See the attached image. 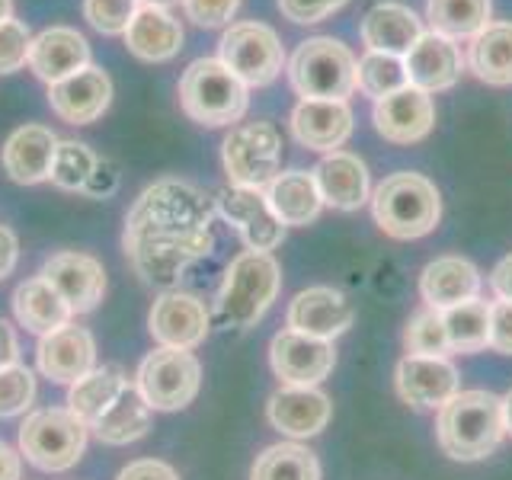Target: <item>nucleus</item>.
Segmentation results:
<instances>
[{
	"mask_svg": "<svg viewBox=\"0 0 512 480\" xmlns=\"http://www.w3.org/2000/svg\"><path fill=\"white\" fill-rule=\"evenodd\" d=\"M263 192L285 228H308L324 208L311 170H285Z\"/></svg>",
	"mask_w": 512,
	"mask_h": 480,
	"instance_id": "c85d7f7f",
	"label": "nucleus"
},
{
	"mask_svg": "<svg viewBox=\"0 0 512 480\" xmlns=\"http://www.w3.org/2000/svg\"><path fill=\"white\" fill-rule=\"evenodd\" d=\"M87 426L68 407H45L29 413L20 426V455L32 468L61 474L71 471L87 448Z\"/></svg>",
	"mask_w": 512,
	"mask_h": 480,
	"instance_id": "0eeeda50",
	"label": "nucleus"
},
{
	"mask_svg": "<svg viewBox=\"0 0 512 480\" xmlns=\"http://www.w3.org/2000/svg\"><path fill=\"white\" fill-rule=\"evenodd\" d=\"M32 400H36V375L20 362L0 368V420L26 413Z\"/></svg>",
	"mask_w": 512,
	"mask_h": 480,
	"instance_id": "ea45409f",
	"label": "nucleus"
},
{
	"mask_svg": "<svg viewBox=\"0 0 512 480\" xmlns=\"http://www.w3.org/2000/svg\"><path fill=\"white\" fill-rule=\"evenodd\" d=\"M221 164L231 186L266 189L279 176L282 135L272 122H237L221 144Z\"/></svg>",
	"mask_w": 512,
	"mask_h": 480,
	"instance_id": "6e6552de",
	"label": "nucleus"
},
{
	"mask_svg": "<svg viewBox=\"0 0 512 480\" xmlns=\"http://www.w3.org/2000/svg\"><path fill=\"white\" fill-rule=\"evenodd\" d=\"M13 314L29 333H36V336H48L61 327H68L71 317H74L71 304L64 301L42 276H32L16 288L13 292Z\"/></svg>",
	"mask_w": 512,
	"mask_h": 480,
	"instance_id": "c756f323",
	"label": "nucleus"
},
{
	"mask_svg": "<svg viewBox=\"0 0 512 480\" xmlns=\"http://www.w3.org/2000/svg\"><path fill=\"white\" fill-rule=\"evenodd\" d=\"M116 480H180V474H176L167 461L138 458V461H132V464H125Z\"/></svg>",
	"mask_w": 512,
	"mask_h": 480,
	"instance_id": "49530a36",
	"label": "nucleus"
},
{
	"mask_svg": "<svg viewBox=\"0 0 512 480\" xmlns=\"http://www.w3.org/2000/svg\"><path fill=\"white\" fill-rule=\"evenodd\" d=\"M448 349L452 352H480L490 346V304L471 298L464 304L442 311Z\"/></svg>",
	"mask_w": 512,
	"mask_h": 480,
	"instance_id": "c9c22d12",
	"label": "nucleus"
},
{
	"mask_svg": "<svg viewBox=\"0 0 512 480\" xmlns=\"http://www.w3.org/2000/svg\"><path fill=\"white\" fill-rule=\"evenodd\" d=\"M250 480H320V461L298 442L269 445L256 455Z\"/></svg>",
	"mask_w": 512,
	"mask_h": 480,
	"instance_id": "f704fd0d",
	"label": "nucleus"
},
{
	"mask_svg": "<svg viewBox=\"0 0 512 480\" xmlns=\"http://www.w3.org/2000/svg\"><path fill=\"white\" fill-rule=\"evenodd\" d=\"M407 84H410V80H407L404 58L384 55V52H365L359 58L356 90H362L365 96H372V100H381V96L404 90Z\"/></svg>",
	"mask_w": 512,
	"mask_h": 480,
	"instance_id": "e433bc0d",
	"label": "nucleus"
},
{
	"mask_svg": "<svg viewBox=\"0 0 512 480\" xmlns=\"http://www.w3.org/2000/svg\"><path fill=\"white\" fill-rule=\"evenodd\" d=\"M436 125V106L426 90L404 87L375 100V128L391 144H416Z\"/></svg>",
	"mask_w": 512,
	"mask_h": 480,
	"instance_id": "a211bd4d",
	"label": "nucleus"
},
{
	"mask_svg": "<svg viewBox=\"0 0 512 480\" xmlns=\"http://www.w3.org/2000/svg\"><path fill=\"white\" fill-rule=\"evenodd\" d=\"M29 48H32V32L23 20H4L0 23V74L20 71L29 64Z\"/></svg>",
	"mask_w": 512,
	"mask_h": 480,
	"instance_id": "79ce46f5",
	"label": "nucleus"
},
{
	"mask_svg": "<svg viewBox=\"0 0 512 480\" xmlns=\"http://www.w3.org/2000/svg\"><path fill=\"white\" fill-rule=\"evenodd\" d=\"M125 48L135 58L151 61V64L170 61L180 55V48H183V26L167 7L141 4L132 26L125 29Z\"/></svg>",
	"mask_w": 512,
	"mask_h": 480,
	"instance_id": "bb28decb",
	"label": "nucleus"
},
{
	"mask_svg": "<svg viewBox=\"0 0 512 480\" xmlns=\"http://www.w3.org/2000/svg\"><path fill=\"white\" fill-rule=\"evenodd\" d=\"M23 471V458L16 448H10L7 442H0V480H20Z\"/></svg>",
	"mask_w": 512,
	"mask_h": 480,
	"instance_id": "603ef678",
	"label": "nucleus"
},
{
	"mask_svg": "<svg viewBox=\"0 0 512 480\" xmlns=\"http://www.w3.org/2000/svg\"><path fill=\"white\" fill-rule=\"evenodd\" d=\"M493 0H426V20L429 32L461 42L474 39L490 26Z\"/></svg>",
	"mask_w": 512,
	"mask_h": 480,
	"instance_id": "72a5a7b5",
	"label": "nucleus"
},
{
	"mask_svg": "<svg viewBox=\"0 0 512 480\" xmlns=\"http://www.w3.org/2000/svg\"><path fill=\"white\" fill-rule=\"evenodd\" d=\"M404 68L410 87L426 90L432 96L458 84V77L464 71V55L458 42L439 36V32H423V39L404 58Z\"/></svg>",
	"mask_w": 512,
	"mask_h": 480,
	"instance_id": "b1692460",
	"label": "nucleus"
},
{
	"mask_svg": "<svg viewBox=\"0 0 512 480\" xmlns=\"http://www.w3.org/2000/svg\"><path fill=\"white\" fill-rule=\"evenodd\" d=\"M141 4H157V7H167V4H176V0H141ZM183 4V0H180Z\"/></svg>",
	"mask_w": 512,
	"mask_h": 480,
	"instance_id": "6e6d98bb",
	"label": "nucleus"
},
{
	"mask_svg": "<svg viewBox=\"0 0 512 480\" xmlns=\"http://www.w3.org/2000/svg\"><path fill=\"white\" fill-rule=\"evenodd\" d=\"M58 135L45 125H20L13 128L10 138L0 148V164L13 183L36 186L45 183L52 173V160L58 151Z\"/></svg>",
	"mask_w": 512,
	"mask_h": 480,
	"instance_id": "412c9836",
	"label": "nucleus"
},
{
	"mask_svg": "<svg viewBox=\"0 0 512 480\" xmlns=\"http://www.w3.org/2000/svg\"><path fill=\"white\" fill-rule=\"evenodd\" d=\"M151 413L154 410L148 407V400L141 397V391L135 384H128L90 429H93V436L106 445H128V442H138L148 436Z\"/></svg>",
	"mask_w": 512,
	"mask_h": 480,
	"instance_id": "7c9ffc66",
	"label": "nucleus"
},
{
	"mask_svg": "<svg viewBox=\"0 0 512 480\" xmlns=\"http://www.w3.org/2000/svg\"><path fill=\"white\" fill-rule=\"evenodd\" d=\"M269 365L292 388H317L333 372L336 352L330 340H317V336L285 327L269 343Z\"/></svg>",
	"mask_w": 512,
	"mask_h": 480,
	"instance_id": "9b49d317",
	"label": "nucleus"
},
{
	"mask_svg": "<svg viewBox=\"0 0 512 480\" xmlns=\"http://www.w3.org/2000/svg\"><path fill=\"white\" fill-rule=\"evenodd\" d=\"M503 423H506V432H512V391L503 397Z\"/></svg>",
	"mask_w": 512,
	"mask_h": 480,
	"instance_id": "864d4df0",
	"label": "nucleus"
},
{
	"mask_svg": "<svg viewBox=\"0 0 512 480\" xmlns=\"http://www.w3.org/2000/svg\"><path fill=\"white\" fill-rule=\"evenodd\" d=\"M471 71L490 87L512 84V23H490L468 48Z\"/></svg>",
	"mask_w": 512,
	"mask_h": 480,
	"instance_id": "473e14b6",
	"label": "nucleus"
},
{
	"mask_svg": "<svg viewBox=\"0 0 512 480\" xmlns=\"http://www.w3.org/2000/svg\"><path fill=\"white\" fill-rule=\"evenodd\" d=\"M20 362V340H16V330L10 327V320L0 317V368Z\"/></svg>",
	"mask_w": 512,
	"mask_h": 480,
	"instance_id": "8fccbe9b",
	"label": "nucleus"
},
{
	"mask_svg": "<svg viewBox=\"0 0 512 480\" xmlns=\"http://www.w3.org/2000/svg\"><path fill=\"white\" fill-rule=\"evenodd\" d=\"M16 260H20V240H16V234L10 228L0 224V282L13 272Z\"/></svg>",
	"mask_w": 512,
	"mask_h": 480,
	"instance_id": "09e8293b",
	"label": "nucleus"
},
{
	"mask_svg": "<svg viewBox=\"0 0 512 480\" xmlns=\"http://www.w3.org/2000/svg\"><path fill=\"white\" fill-rule=\"evenodd\" d=\"M352 314H356L352 311V301L343 292H336L330 285H314L292 298L285 320H288V330H298V333L333 343L336 336L349 330Z\"/></svg>",
	"mask_w": 512,
	"mask_h": 480,
	"instance_id": "6ab92c4d",
	"label": "nucleus"
},
{
	"mask_svg": "<svg viewBox=\"0 0 512 480\" xmlns=\"http://www.w3.org/2000/svg\"><path fill=\"white\" fill-rule=\"evenodd\" d=\"M490 346L503 356H512V301L490 304Z\"/></svg>",
	"mask_w": 512,
	"mask_h": 480,
	"instance_id": "a18cd8bd",
	"label": "nucleus"
},
{
	"mask_svg": "<svg viewBox=\"0 0 512 480\" xmlns=\"http://www.w3.org/2000/svg\"><path fill=\"white\" fill-rule=\"evenodd\" d=\"M503 436V397L490 391H458L445 407H439L436 439L448 458L480 461L496 452Z\"/></svg>",
	"mask_w": 512,
	"mask_h": 480,
	"instance_id": "f03ea898",
	"label": "nucleus"
},
{
	"mask_svg": "<svg viewBox=\"0 0 512 480\" xmlns=\"http://www.w3.org/2000/svg\"><path fill=\"white\" fill-rule=\"evenodd\" d=\"M218 205L186 180H157L125 215L122 247L141 282L170 288L215 247L212 221Z\"/></svg>",
	"mask_w": 512,
	"mask_h": 480,
	"instance_id": "f257e3e1",
	"label": "nucleus"
},
{
	"mask_svg": "<svg viewBox=\"0 0 512 480\" xmlns=\"http://www.w3.org/2000/svg\"><path fill=\"white\" fill-rule=\"evenodd\" d=\"M141 0H84V20L103 36H125Z\"/></svg>",
	"mask_w": 512,
	"mask_h": 480,
	"instance_id": "a19ab883",
	"label": "nucleus"
},
{
	"mask_svg": "<svg viewBox=\"0 0 512 480\" xmlns=\"http://www.w3.org/2000/svg\"><path fill=\"white\" fill-rule=\"evenodd\" d=\"M420 295L426 308L448 311L455 304H464L480 295V272L464 256H439V260L426 263L420 276Z\"/></svg>",
	"mask_w": 512,
	"mask_h": 480,
	"instance_id": "cd10ccee",
	"label": "nucleus"
},
{
	"mask_svg": "<svg viewBox=\"0 0 512 480\" xmlns=\"http://www.w3.org/2000/svg\"><path fill=\"white\" fill-rule=\"evenodd\" d=\"M266 416H269V426L279 429L282 436L311 439L330 423L333 404H330V397L317 388H292V384H285V388H279L269 397Z\"/></svg>",
	"mask_w": 512,
	"mask_h": 480,
	"instance_id": "5701e85b",
	"label": "nucleus"
},
{
	"mask_svg": "<svg viewBox=\"0 0 512 480\" xmlns=\"http://www.w3.org/2000/svg\"><path fill=\"white\" fill-rule=\"evenodd\" d=\"M39 372L55 384H71L96 368V343L87 327L68 324L48 336H39L36 349Z\"/></svg>",
	"mask_w": 512,
	"mask_h": 480,
	"instance_id": "f3484780",
	"label": "nucleus"
},
{
	"mask_svg": "<svg viewBox=\"0 0 512 480\" xmlns=\"http://www.w3.org/2000/svg\"><path fill=\"white\" fill-rule=\"evenodd\" d=\"M247 90L250 87L228 64L218 58H196L180 77V106L196 125H237L250 106Z\"/></svg>",
	"mask_w": 512,
	"mask_h": 480,
	"instance_id": "7ed1b4c3",
	"label": "nucleus"
},
{
	"mask_svg": "<svg viewBox=\"0 0 512 480\" xmlns=\"http://www.w3.org/2000/svg\"><path fill=\"white\" fill-rule=\"evenodd\" d=\"M490 288L500 301H512V256L496 263V269L490 272Z\"/></svg>",
	"mask_w": 512,
	"mask_h": 480,
	"instance_id": "3c124183",
	"label": "nucleus"
},
{
	"mask_svg": "<svg viewBox=\"0 0 512 480\" xmlns=\"http://www.w3.org/2000/svg\"><path fill=\"white\" fill-rule=\"evenodd\" d=\"M292 135L311 151H340L352 135V109L343 100H301L292 109Z\"/></svg>",
	"mask_w": 512,
	"mask_h": 480,
	"instance_id": "393cba45",
	"label": "nucleus"
},
{
	"mask_svg": "<svg viewBox=\"0 0 512 480\" xmlns=\"http://www.w3.org/2000/svg\"><path fill=\"white\" fill-rule=\"evenodd\" d=\"M282 269L272 253L247 250L224 272L218 292V314L234 330H250L263 320L279 295Z\"/></svg>",
	"mask_w": 512,
	"mask_h": 480,
	"instance_id": "39448f33",
	"label": "nucleus"
},
{
	"mask_svg": "<svg viewBox=\"0 0 512 480\" xmlns=\"http://www.w3.org/2000/svg\"><path fill=\"white\" fill-rule=\"evenodd\" d=\"M372 215L378 228L394 240H416L436 231L442 196L423 173H394L372 192Z\"/></svg>",
	"mask_w": 512,
	"mask_h": 480,
	"instance_id": "20e7f679",
	"label": "nucleus"
},
{
	"mask_svg": "<svg viewBox=\"0 0 512 480\" xmlns=\"http://www.w3.org/2000/svg\"><path fill=\"white\" fill-rule=\"evenodd\" d=\"M276 4L285 20H292L298 26H311V23L327 20V16L340 10L346 0H276Z\"/></svg>",
	"mask_w": 512,
	"mask_h": 480,
	"instance_id": "c03bdc74",
	"label": "nucleus"
},
{
	"mask_svg": "<svg viewBox=\"0 0 512 480\" xmlns=\"http://www.w3.org/2000/svg\"><path fill=\"white\" fill-rule=\"evenodd\" d=\"M39 276L71 304L74 314H90L106 295V269L90 253L61 250L48 256Z\"/></svg>",
	"mask_w": 512,
	"mask_h": 480,
	"instance_id": "4468645a",
	"label": "nucleus"
},
{
	"mask_svg": "<svg viewBox=\"0 0 512 480\" xmlns=\"http://www.w3.org/2000/svg\"><path fill=\"white\" fill-rule=\"evenodd\" d=\"M148 330L160 346L192 352L205 343L208 330H212V320H208V308L202 298L167 288L148 314Z\"/></svg>",
	"mask_w": 512,
	"mask_h": 480,
	"instance_id": "ddd939ff",
	"label": "nucleus"
},
{
	"mask_svg": "<svg viewBox=\"0 0 512 480\" xmlns=\"http://www.w3.org/2000/svg\"><path fill=\"white\" fill-rule=\"evenodd\" d=\"M218 61L228 64L247 87H269L285 68V48L272 26L244 20L224 29L218 42Z\"/></svg>",
	"mask_w": 512,
	"mask_h": 480,
	"instance_id": "9d476101",
	"label": "nucleus"
},
{
	"mask_svg": "<svg viewBox=\"0 0 512 480\" xmlns=\"http://www.w3.org/2000/svg\"><path fill=\"white\" fill-rule=\"evenodd\" d=\"M90 68V42L71 26H52L32 36L29 48V71L48 87L77 71Z\"/></svg>",
	"mask_w": 512,
	"mask_h": 480,
	"instance_id": "4be33fe9",
	"label": "nucleus"
},
{
	"mask_svg": "<svg viewBox=\"0 0 512 480\" xmlns=\"http://www.w3.org/2000/svg\"><path fill=\"white\" fill-rule=\"evenodd\" d=\"M186 16L202 29H218L234 20L240 10V0H183Z\"/></svg>",
	"mask_w": 512,
	"mask_h": 480,
	"instance_id": "37998d69",
	"label": "nucleus"
},
{
	"mask_svg": "<svg viewBox=\"0 0 512 480\" xmlns=\"http://www.w3.org/2000/svg\"><path fill=\"white\" fill-rule=\"evenodd\" d=\"M13 16V0H0V23Z\"/></svg>",
	"mask_w": 512,
	"mask_h": 480,
	"instance_id": "5fc2aeb1",
	"label": "nucleus"
},
{
	"mask_svg": "<svg viewBox=\"0 0 512 480\" xmlns=\"http://www.w3.org/2000/svg\"><path fill=\"white\" fill-rule=\"evenodd\" d=\"M423 20L416 16L407 4H378L365 13L362 20V42L368 52H384V55H397L407 58L410 48L423 39Z\"/></svg>",
	"mask_w": 512,
	"mask_h": 480,
	"instance_id": "a878e982",
	"label": "nucleus"
},
{
	"mask_svg": "<svg viewBox=\"0 0 512 480\" xmlns=\"http://www.w3.org/2000/svg\"><path fill=\"white\" fill-rule=\"evenodd\" d=\"M311 173L320 199H324V205L336 208V212H356V208L372 199V176H368L365 160L349 151L324 154Z\"/></svg>",
	"mask_w": 512,
	"mask_h": 480,
	"instance_id": "aec40b11",
	"label": "nucleus"
},
{
	"mask_svg": "<svg viewBox=\"0 0 512 480\" xmlns=\"http://www.w3.org/2000/svg\"><path fill=\"white\" fill-rule=\"evenodd\" d=\"M116 189H119V170H116V164H112V160L100 157V160H96V170L90 176V183L84 189V196H90V199H106Z\"/></svg>",
	"mask_w": 512,
	"mask_h": 480,
	"instance_id": "de8ad7c7",
	"label": "nucleus"
},
{
	"mask_svg": "<svg viewBox=\"0 0 512 480\" xmlns=\"http://www.w3.org/2000/svg\"><path fill=\"white\" fill-rule=\"evenodd\" d=\"M218 212L228 218L237 234L244 237L247 250L269 253L285 240V224L276 218L272 205L263 189H247V186H224L218 192Z\"/></svg>",
	"mask_w": 512,
	"mask_h": 480,
	"instance_id": "f8f14e48",
	"label": "nucleus"
},
{
	"mask_svg": "<svg viewBox=\"0 0 512 480\" xmlns=\"http://www.w3.org/2000/svg\"><path fill=\"white\" fill-rule=\"evenodd\" d=\"M397 394L420 410L445 407L458 394V368L445 356H404L397 362Z\"/></svg>",
	"mask_w": 512,
	"mask_h": 480,
	"instance_id": "2eb2a0df",
	"label": "nucleus"
},
{
	"mask_svg": "<svg viewBox=\"0 0 512 480\" xmlns=\"http://www.w3.org/2000/svg\"><path fill=\"white\" fill-rule=\"evenodd\" d=\"M96 160L100 157H96L84 141H58L48 180L64 192H84L96 170Z\"/></svg>",
	"mask_w": 512,
	"mask_h": 480,
	"instance_id": "4c0bfd02",
	"label": "nucleus"
},
{
	"mask_svg": "<svg viewBox=\"0 0 512 480\" xmlns=\"http://www.w3.org/2000/svg\"><path fill=\"white\" fill-rule=\"evenodd\" d=\"M128 384H132V381H128L116 365L93 368L90 375H84L80 381L71 384V391H68V410L90 429L109 410L112 400H116L128 388Z\"/></svg>",
	"mask_w": 512,
	"mask_h": 480,
	"instance_id": "2f4dec72",
	"label": "nucleus"
},
{
	"mask_svg": "<svg viewBox=\"0 0 512 480\" xmlns=\"http://www.w3.org/2000/svg\"><path fill=\"white\" fill-rule=\"evenodd\" d=\"M109 103H112V80L96 64L48 87V106L68 125L96 122L109 109Z\"/></svg>",
	"mask_w": 512,
	"mask_h": 480,
	"instance_id": "dca6fc26",
	"label": "nucleus"
},
{
	"mask_svg": "<svg viewBox=\"0 0 512 480\" xmlns=\"http://www.w3.org/2000/svg\"><path fill=\"white\" fill-rule=\"evenodd\" d=\"M404 346H407V356H445V352H452L448 349L442 311H432V308L416 311L404 330Z\"/></svg>",
	"mask_w": 512,
	"mask_h": 480,
	"instance_id": "58836bf2",
	"label": "nucleus"
},
{
	"mask_svg": "<svg viewBox=\"0 0 512 480\" xmlns=\"http://www.w3.org/2000/svg\"><path fill=\"white\" fill-rule=\"evenodd\" d=\"M359 61L333 36L304 39L288 58V80L301 100H349L356 93Z\"/></svg>",
	"mask_w": 512,
	"mask_h": 480,
	"instance_id": "423d86ee",
	"label": "nucleus"
},
{
	"mask_svg": "<svg viewBox=\"0 0 512 480\" xmlns=\"http://www.w3.org/2000/svg\"><path fill=\"white\" fill-rule=\"evenodd\" d=\"M135 388L151 410H183L202 388V365L189 349L160 346L144 356L135 375Z\"/></svg>",
	"mask_w": 512,
	"mask_h": 480,
	"instance_id": "1a4fd4ad",
	"label": "nucleus"
}]
</instances>
